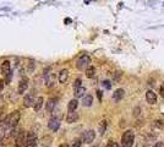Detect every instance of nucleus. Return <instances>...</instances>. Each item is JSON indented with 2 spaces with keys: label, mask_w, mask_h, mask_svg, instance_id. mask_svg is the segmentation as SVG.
Returning <instances> with one entry per match:
<instances>
[{
  "label": "nucleus",
  "mask_w": 164,
  "mask_h": 147,
  "mask_svg": "<svg viewBox=\"0 0 164 147\" xmlns=\"http://www.w3.org/2000/svg\"><path fill=\"white\" fill-rule=\"evenodd\" d=\"M20 118H21V114H20V111H18V110H15V111H12V113H10L9 115H6L4 123L8 125L10 130L16 129L17 124H18V121H20Z\"/></svg>",
  "instance_id": "obj_1"
},
{
  "label": "nucleus",
  "mask_w": 164,
  "mask_h": 147,
  "mask_svg": "<svg viewBox=\"0 0 164 147\" xmlns=\"http://www.w3.org/2000/svg\"><path fill=\"white\" fill-rule=\"evenodd\" d=\"M135 141V134L132 130H126L121 136V146L122 147H132Z\"/></svg>",
  "instance_id": "obj_2"
},
{
  "label": "nucleus",
  "mask_w": 164,
  "mask_h": 147,
  "mask_svg": "<svg viewBox=\"0 0 164 147\" xmlns=\"http://www.w3.org/2000/svg\"><path fill=\"white\" fill-rule=\"evenodd\" d=\"M91 58L88 57V55L83 54V55H81V57L77 59L76 61V67L78 70H87L88 67H90L91 65Z\"/></svg>",
  "instance_id": "obj_3"
},
{
  "label": "nucleus",
  "mask_w": 164,
  "mask_h": 147,
  "mask_svg": "<svg viewBox=\"0 0 164 147\" xmlns=\"http://www.w3.org/2000/svg\"><path fill=\"white\" fill-rule=\"evenodd\" d=\"M43 79H44V82H45V86L48 88H52V87L55 86V75L50 71V69H47L44 71Z\"/></svg>",
  "instance_id": "obj_4"
},
{
  "label": "nucleus",
  "mask_w": 164,
  "mask_h": 147,
  "mask_svg": "<svg viewBox=\"0 0 164 147\" xmlns=\"http://www.w3.org/2000/svg\"><path fill=\"white\" fill-rule=\"evenodd\" d=\"M16 146L17 147H26L27 146V132L20 130L16 136Z\"/></svg>",
  "instance_id": "obj_5"
},
{
  "label": "nucleus",
  "mask_w": 164,
  "mask_h": 147,
  "mask_svg": "<svg viewBox=\"0 0 164 147\" xmlns=\"http://www.w3.org/2000/svg\"><path fill=\"white\" fill-rule=\"evenodd\" d=\"M36 93H35V91H31L30 93H27L25 97H23V104H25V107H33L35 106V102H36Z\"/></svg>",
  "instance_id": "obj_6"
},
{
  "label": "nucleus",
  "mask_w": 164,
  "mask_h": 147,
  "mask_svg": "<svg viewBox=\"0 0 164 147\" xmlns=\"http://www.w3.org/2000/svg\"><path fill=\"white\" fill-rule=\"evenodd\" d=\"M0 69H1L3 75L6 76V77H8V81H9L10 77H11V64H10V61L9 60H4L1 62V67Z\"/></svg>",
  "instance_id": "obj_7"
},
{
  "label": "nucleus",
  "mask_w": 164,
  "mask_h": 147,
  "mask_svg": "<svg viewBox=\"0 0 164 147\" xmlns=\"http://www.w3.org/2000/svg\"><path fill=\"white\" fill-rule=\"evenodd\" d=\"M37 135L33 131L27 132V146L26 147H36L37 146Z\"/></svg>",
  "instance_id": "obj_8"
},
{
  "label": "nucleus",
  "mask_w": 164,
  "mask_h": 147,
  "mask_svg": "<svg viewBox=\"0 0 164 147\" xmlns=\"http://www.w3.org/2000/svg\"><path fill=\"white\" fill-rule=\"evenodd\" d=\"M94 137H95V132L93 130H87V131L83 132V135H82L81 140L85 143H91V142H93Z\"/></svg>",
  "instance_id": "obj_9"
},
{
  "label": "nucleus",
  "mask_w": 164,
  "mask_h": 147,
  "mask_svg": "<svg viewBox=\"0 0 164 147\" xmlns=\"http://www.w3.org/2000/svg\"><path fill=\"white\" fill-rule=\"evenodd\" d=\"M27 88H28V79L27 77H22L18 82V87H17V92L18 94H23Z\"/></svg>",
  "instance_id": "obj_10"
},
{
  "label": "nucleus",
  "mask_w": 164,
  "mask_h": 147,
  "mask_svg": "<svg viewBox=\"0 0 164 147\" xmlns=\"http://www.w3.org/2000/svg\"><path fill=\"white\" fill-rule=\"evenodd\" d=\"M48 128H49L52 131H58L59 128H60V120L55 116L50 118L49 121H48Z\"/></svg>",
  "instance_id": "obj_11"
},
{
  "label": "nucleus",
  "mask_w": 164,
  "mask_h": 147,
  "mask_svg": "<svg viewBox=\"0 0 164 147\" xmlns=\"http://www.w3.org/2000/svg\"><path fill=\"white\" fill-rule=\"evenodd\" d=\"M57 103H58V98H49L48 99V102L45 103V109L49 111V113H52V111L55 109V107H57Z\"/></svg>",
  "instance_id": "obj_12"
},
{
  "label": "nucleus",
  "mask_w": 164,
  "mask_h": 147,
  "mask_svg": "<svg viewBox=\"0 0 164 147\" xmlns=\"http://www.w3.org/2000/svg\"><path fill=\"white\" fill-rule=\"evenodd\" d=\"M69 79V71L66 69H63L60 70L59 74H58V80H59V83H65Z\"/></svg>",
  "instance_id": "obj_13"
},
{
  "label": "nucleus",
  "mask_w": 164,
  "mask_h": 147,
  "mask_svg": "<svg viewBox=\"0 0 164 147\" xmlns=\"http://www.w3.org/2000/svg\"><path fill=\"white\" fill-rule=\"evenodd\" d=\"M124 96H125V91L122 89V88H118L113 93V101L114 102H120L122 98H124Z\"/></svg>",
  "instance_id": "obj_14"
},
{
  "label": "nucleus",
  "mask_w": 164,
  "mask_h": 147,
  "mask_svg": "<svg viewBox=\"0 0 164 147\" xmlns=\"http://www.w3.org/2000/svg\"><path fill=\"white\" fill-rule=\"evenodd\" d=\"M146 101L149 103V104H156L157 103V94L153 92V91H147L146 93Z\"/></svg>",
  "instance_id": "obj_15"
},
{
  "label": "nucleus",
  "mask_w": 164,
  "mask_h": 147,
  "mask_svg": "<svg viewBox=\"0 0 164 147\" xmlns=\"http://www.w3.org/2000/svg\"><path fill=\"white\" fill-rule=\"evenodd\" d=\"M77 119H78V114L76 113V111H69L67 113V116H66V121L71 124V123H75V121H77Z\"/></svg>",
  "instance_id": "obj_16"
},
{
  "label": "nucleus",
  "mask_w": 164,
  "mask_h": 147,
  "mask_svg": "<svg viewBox=\"0 0 164 147\" xmlns=\"http://www.w3.org/2000/svg\"><path fill=\"white\" fill-rule=\"evenodd\" d=\"M43 103H44V99H43V97H38L36 102H35V106H33V109H35L36 113H38V111L42 109L43 107Z\"/></svg>",
  "instance_id": "obj_17"
},
{
  "label": "nucleus",
  "mask_w": 164,
  "mask_h": 147,
  "mask_svg": "<svg viewBox=\"0 0 164 147\" xmlns=\"http://www.w3.org/2000/svg\"><path fill=\"white\" fill-rule=\"evenodd\" d=\"M92 103H93V97L91 94H86L82 98V104H83L85 107H91Z\"/></svg>",
  "instance_id": "obj_18"
},
{
  "label": "nucleus",
  "mask_w": 164,
  "mask_h": 147,
  "mask_svg": "<svg viewBox=\"0 0 164 147\" xmlns=\"http://www.w3.org/2000/svg\"><path fill=\"white\" fill-rule=\"evenodd\" d=\"M77 107H78V102H77V99H71V101L69 102L67 109H69V111H76Z\"/></svg>",
  "instance_id": "obj_19"
},
{
  "label": "nucleus",
  "mask_w": 164,
  "mask_h": 147,
  "mask_svg": "<svg viewBox=\"0 0 164 147\" xmlns=\"http://www.w3.org/2000/svg\"><path fill=\"white\" fill-rule=\"evenodd\" d=\"M85 93H86V88L83 86H81L78 88L75 89V97L76 98H81V97H85Z\"/></svg>",
  "instance_id": "obj_20"
},
{
  "label": "nucleus",
  "mask_w": 164,
  "mask_h": 147,
  "mask_svg": "<svg viewBox=\"0 0 164 147\" xmlns=\"http://www.w3.org/2000/svg\"><path fill=\"white\" fill-rule=\"evenodd\" d=\"M52 137L50 136H44L43 138H42V142H40V146L42 147H49L50 146V143H52Z\"/></svg>",
  "instance_id": "obj_21"
},
{
  "label": "nucleus",
  "mask_w": 164,
  "mask_h": 147,
  "mask_svg": "<svg viewBox=\"0 0 164 147\" xmlns=\"http://www.w3.org/2000/svg\"><path fill=\"white\" fill-rule=\"evenodd\" d=\"M94 75H95V69H94L93 66H90V67L86 70V76H87L88 79L94 77Z\"/></svg>",
  "instance_id": "obj_22"
},
{
  "label": "nucleus",
  "mask_w": 164,
  "mask_h": 147,
  "mask_svg": "<svg viewBox=\"0 0 164 147\" xmlns=\"http://www.w3.org/2000/svg\"><path fill=\"white\" fill-rule=\"evenodd\" d=\"M105 129H107V121L105 120H102L100 124H99V134L100 135H104Z\"/></svg>",
  "instance_id": "obj_23"
},
{
  "label": "nucleus",
  "mask_w": 164,
  "mask_h": 147,
  "mask_svg": "<svg viewBox=\"0 0 164 147\" xmlns=\"http://www.w3.org/2000/svg\"><path fill=\"white\" fill-rule=\"evenodd\" d=\"M82 86V81L80 80V79H76L75 80V83H74V89H76V88H78V87H81Z\"/></svg>",
  "instance_id": "obj_24"
},
{
  "label": "nucleus",
  "mask_w": 164,
  "mask_h": 147,
  "mask_svg": "<svg viewBox=\"0 0 164 147\" xmlns=\"http://www.w3.org/2000/svg\"><path fill=\"white\" fill-rule=\"evenodd\" d=\"M81 143H82V140H75V141L72 142V147H80L81 146Z\"/></svg>",
  "instance_id": "obj_25"
},
{
  "label": "nucleus",
  "mask_w": 164,
  "mask_h": 147,
  "mask_svg": "<svg viewBox=\"0 0 164 147\" xmlns=\"http://www.w3.org/2000/svg\"><path fill=\"white\" fill-rule=\"evenodd\" d=\"M107 147H119V145L117 142H113V141H109V143L107 145Z\"/></svg>",
  "instance_id": "obj_26"
},
{
  "label": "nucleus",
  "mask_w": 164,
  "mask_h": 147,
  "mask_svg": "<svg viewBox=\"0 0 164 147\" xmlns=\"http://www.w3.org/2000/svg\"><path fill=\"white\" fill-rule=\"evenodd\" d=\"M103 86H104L107 89H109V88L112 87V85H110V82H109V81H104V82H103Z\"/></svg>",
  "instance_id": "obj_27"
},
{
  "label": "nucleus",
  "mask_w": 164,
  "mask_h": 147,
  "mask_svg": "<svg viewBox=\"0 0 164 147\" xmlns=\"http://www.w3.org/2000/svg\"><path fill=\"white\" fill-rule=\"evenodd\" d=\"M4 85H5V81L0 79V92H1V91L4 89Z\"/></svg>",
  "instance_id": "obj_28"
},
{
  "label": "nucleus",
  "mask_w": 164,
  "mask_h": 147,
  "mask_svg": "<svg viewBox=\"0 0 164 147\" xmlns=\"http://www.w3.org/2000/svg\"><path fill=\"white\" fill-rule=\"evenodd\" d=\"M153 147H164V142H157Z\"/></svg>",
  "instance_id": "obj_29"
},
{
  "label": "nucleus",
  "mask_w": 164,
  "mask_h": 147,
  "mask_svg": "<svg viewBox=\"0 0 164 147\" xmlns=\"http://www.w3.org/2000/svg\"><path fill=\"white\" fill-rule=\"evenodd\" d=\"M5 118H6V116H4L3 114H0V125H1V124L4 123V120H5Z\"/></svg>",
  "instance_id": "obj_30"
},
{
  "label": "nucleus",
  "mask_w": 164,
  "mask_h": 147,
  "mask_svg": "<svg viewBox=\"0 0 164 147\" xmlns=\"http://www.w3.org/2000/svg\"><path fill=\"white\" fill-rule=\"evenodd\" d=\"M160 94H162V97H164V83H163L162 87H160Z\"/></svg>",
  "instance_id": "obj_31"
},
{
  "label": "nucleus",
  "mask_w": 164,
  "mask_h": 147,
  "mask_svg": "<svg viewBox=\"0 0 164 147\" xmlns=\"http://www.w3.org/2000/svg\"><path fill=\"white\" fill-rule=\"evenodd\" d=\"M97 93H98V98H99V101L102 99V92L100 91H97Z\"/></svg>",
  "instance_id": "obj_32"
},
{
  "label": "nucleus",
  "mask_w": 164,
  "mask_h": 147,
  "mask_svg": "<svg viewBox=\"0 0 164 147\" xmlns=\"http://www.w3.org/2000/svg\"><path fill=\"white\" fill-rule=\"evenodd\" d=\"M59 147H69V146H67V145H66V143H64V145H60V146H59Z\"/></svg>",
  "instance_id": "obj_33"
},
{
  "label": "nucleus",
  "mask_w": 164,
  "mask_h": 147,
  "mask_svg": "<svg viewBox=\"0 0 164 147\" xmlns=\"http://www.w3.org/2000/svg\"><path fill=\"white\" fill-rule=\"evenodd\" d=\"M93 147H95V146H93Z\"/></svg>",
  "instance_id": "obj_34"
}]
</instances>
